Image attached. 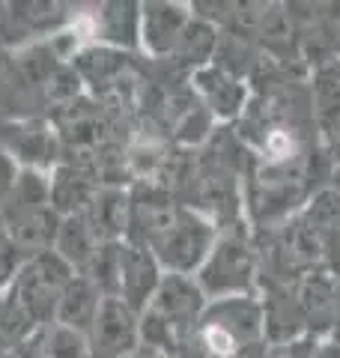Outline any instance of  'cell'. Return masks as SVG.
<instances>
[{"instance_id": "6da1fadb", "label": "cell", "mask_w": 340, "mask_h": 358, "mask_svg": "<svg viewBox=\"0 0 340 358\" xmlns=\"http://www.w3.org/2000/svg\"><path fill=\"white\" fill-rule=\"evenodd\" d=\"M215 239H218V227L203 215V212L191 206H179L173 221L167 224V230L158 236L150 248L158 266L167 275H191L200 272V266L206 263Z\"/></svg>"}, {"instance_id": "7a4b0ae2", "label": "cell", "mask_w": 340, "mask_h": 358, "mask_svg": "<svg viewBox=\"0 0 340 358\" xmlns=\"http://www.w3.org/2000/svg\"><path fill=\"white\" fill-rule=\"evenodd\" d=\"M257 275V254L242 233H218L206 263L194 275L206 299H227V296H251Z\"/></svg>"}, {"instance_id": "3957f363", "label": "cell", "mask_w": 340, "mask_h": 358, "mask_svg": "<svg viewBox=\"0 0 340 358\" xmlns=\"http://www.w3.org/2000/svg\"><path fill=\"white\" fill-rule=\"evenodd\" d=\"M72 266L63 263L54 251H36L30 254L21 272L13 284V293L18 296V301L27 308V313L33 317V322L42 329L54 322L57 305H60V296L66 284L72 281Z\"/></svg>"}, {"instance_id": "277c9868", "label": "cell", "mask_w": 340, "mask_h": 358, "mask_svg": "<svg viewBox=\"0 0 340 358\" xmlns=\"http://www.w3.org/2000/svg\"><path fill=\"white\" fill-rule=\"evenodd\" d=\"M90 358H129L141 346V317L126 301L101 299L93 326L87 331Z\"/></svg>"}, {"instance_id": "5b68a950", "label": "cell", "mask_w": 340, "mask_h": 358, "mask_svg": "<svg viewBox=\"0 0 340 358\" xmlns=\"http://www.w3.org/2000/svg\"><path fill=\"white\" fill-rule=\"evenodd\" d=\"M164 278V268L158 266L153 251L141 248L132 242H120V287H117V299L138 313L146 310V305L153 301L158 284Z\"/></svg>"}, {"instance_id": "8992f818", "label": "cell", "mask_w": 340, "mask_h": 358, "mask_svg": "<svg viewBox=\"0 0 340 358\" xmlns=\"http://www.w3.org/2000/svg\"><path fill=\"white\" fill-rule=\"evenodd\" d=\"M194 13L179 3H143L141 6V48L155 60L173 54Z\"/></svg>"}, {"instance_id": "52a82bcc", "label": "cell", "mask_w": 340, "mask_h": 358, "mask_svg": "<svg viewBox=\"0 0 340 358\" xmlns=\"http://www.w3.org/2000/svg\"><path fill=\"white\" fill-rule=\"evenodd\" d=\"M0 150H3L21 171L51 173L54 152H57L54 129L42 126V122H15V126L9 129L6 143H0Z\"/></svg>"}, {"instance_id": "ba28073f", "label": "cell", "mask_w": 340, "mask_h": 358, "mask_svg": "<svg viewBox=\"0 0 340 358\" xmlns=\"http://www.w3.org/2000/svg\"><path fill=\"white\" fill-rule=\"evenodd\" d=\"M194 90L203 99V108L218 120H236L245 114L248 105V90L239 78L221 72L218 66H206V69L194 72Z\"/></svg>"}, {"instance_id": "9c48e42d", "label": "cell", "mask_w": 340, "mask_h": 358, "mask_svg": "<svg viewBox=\"0 0 340 358\" xmlns=\"http://www.w3.org/2000/svg\"><path fill=\"white\" fill-rule=\"evenodd\" d=\"M96 45L108 48H134L141 42V6L134 3H101L93 13Z\"/></svg>"}, {"instance_id": "30bf717a", "label": "cell", "mask_w": 340, "mask_h": 358, "mask_svg": "<svg viewBox=\"0 0 340 358\" xmlns=\"http://www.w3.org/2000/svg\"><path fill=\"white\" fill-rule=\"evenodd\" d=\"M99 248H101V239L93 233V227L87 224L84 215H66V218H60V230H57V239H54L51 251L60 257L63 263H69L75 275L84 272Z\"/></svg>"}, {"instance_id": "8fae6325", "label": "cell", "mask_w": 340, "mask_h": 358, "mask_svg": "<svg viewBox=\"0 0 340 358\" xmlns=\"http://www.w3.org/2000/svg\"><path fill=\"white\" fill-rule=\"evenodd\" d=\"M101 299H105V296H101L84 275H72V281L66 284L63 296H60V305H57L54 322H60V326H66V329H75V331L87 334L90 326H93L99 308H101Z\"/></svg>"}, {"instance_id": "7c38bea8", "label": "cell", "mask_w": 340, "mask_h": 358, "mask_svg": "<svg viewBox=\"0 0 340 358\" xmlns=\"http://www.w3.org/2000/svg\"><path fill=\"white\" fill-rule=\"evenodd\" d=\"M81 78V84L90 87H113L129 69V60L120 48H108V45H87L75 54L69 63Z\"/></svg>"}, {"instance_id": "4fadbf2b", "label": "cell", "mask_w": 340, "mask_h": 358, "mask_svg": "<svg viewBox=\"0 0 340 358\" xmlns=\"http://www.w3.org/2000/svg\"><path fill=\"white\" fill-rule=\"evenodd\" d=\"M36 331H39V326L33 322L27 308L18 301L13 287L3 289V293H0V355L18 352L21 346H27L36 338Z\"/></svg>"}, {"instance_id": "5bb4252c", "label": "cell", "mask_w": 340, "mask_h": 358, "mask_svg": "<svg viewBox=\"0 0 340 358\" xmlns=\"http://www.w3.org/2000/svg\"><path fill=\"white\" fill-rule=\"evenodd\" d=\"M218 30H215L209 21H203V18H191L188 21V27L185 33L179 36L176 42V48H173V57L179 66H188V69H206V66L215 60V51H218Z\"/></svg>"}, {"instance_id": "9a60e30c", "label": "cell", "mask_w": 340, "mask_h": 358, "mask_svg": "<svg viewBox=\"0 0 340 358\" xmlns=\"http://www.w3.org/2000/svg\"><path fill=\"white\" fill-rule=\"evenodd\" d=\"M33 358H90V341L84 331L48 322L33 338Z\"/></svg>"}, {"instance_id": "2e32d148", "label": "cell", "mask_w": 340, "mask_h": 358, "mask_svg": "<svg viewBox=\"0 0 340 358\" xmlns=\"http://www.w3.org/2000/svg\"><path fill=\"white\" fill-rule=\"evenodd\" d=\"M27 257L30 254L24 248H18L6 233H0V293L15 284V278H18V272H21V266H24Z\"/></svg>"}, {"instance_id": "e0dca14e", "label": "cell", "mask_w": 340, "mask_h": 358, "mask_svg": "<svg viewBox=\"0 0 340 358\" xmlns=\"http://www.w3.org/2000/svg\"><path fill=\"white\" fill-rule=\"evenodd\" d=\"M129 358H170V355H162V352H155V350H146V346H138Z\"/></svg>"}, {"instance_id": "ac0fdd59", "label": "cell", "mask_w": 340, "mask_h": 358, "mask_svg": "<svg viewBox=\"0 0 340 358\" xmlns=\"http://www.w3.org/2000/svg\"><path fill=\"white\" fill-rule=\"evenodd\" d=\"M332 334H334V343L340 346V284H337V310H334V329H332Z\"/></svg>"}, {"instance_id": "d6986e66", "label": "cell", "mask_w": 340, "mask_h": 358, "mask_svg": "<svg viewBox=\"0 0 340 358\" xmlns=\"http://www.w3.org/2000/svg\"><path fill=\"white\" fill-rule=\"evenodd\" d=\"M332 182H334V192L340 194V164L334 167V173H332Z\"/></svg>"}, {"instance_id": "ffe728a7", "label": "cell", "mask_w": 340, "mask_h": 358, "mask_svg": "<svg viewBox=\"0 0 340 358\" xmlns=\"http://www.w3.org/2000/svg\"><path fill=\"white\" fill-rule=\"evenodd\" d=\"M0 233H3V230H0Z\"/></svg>"}]
</instances>
